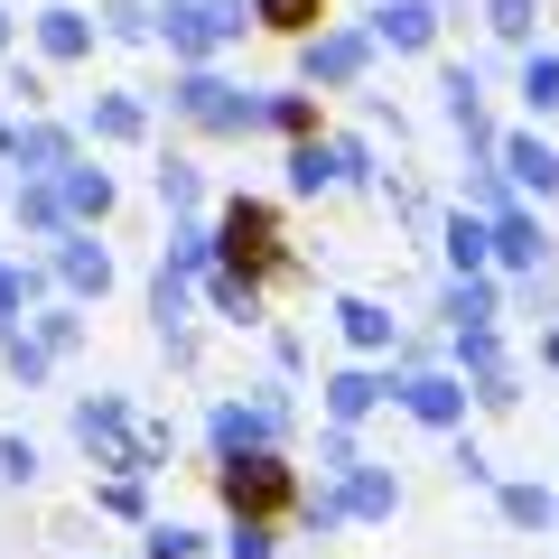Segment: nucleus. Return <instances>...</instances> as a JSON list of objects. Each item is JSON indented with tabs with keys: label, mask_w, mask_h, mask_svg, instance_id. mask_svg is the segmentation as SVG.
<instances>
[{
	"label": "nucleus",
	"mask_w": 559,
	"mask_h": 559,
	"mask_svg": "<svg viewBox=\"0 0 559 559\" xmlns=\"http://www.w3.org/2000/svg\"><path fill=\"white\" fill-rule=\"evenodd\" d=\"M252 28V0H159V47L178 66H215Z\"/></svg>",
	"instance_id": "f257e3e1"
},
{
	"label": "nucleus",
	"mask_w": 559,
	"mask_h": 559,
	"mask_svg": "<svg viewBox=\"0 0 559 559\" xmlns=\"http://www.w3.org/2000/svg\"><path fill=\"white\" fill-rule=\"evenodd\" d=\"M373 57H382V38H373V28L326 20V28H308V38H299V84H318V94H364Z\"/></svg>",
	"instance_id": "f03ea898"
},
{
	"label": "nucleus",
	"mask_w": 559,
	"mask_h": 559,
	"mask_svg": "<svg viewBox=\"0 0 559 559\" xmlns=\"http://www.w3.org/2000/svg\"><path fill=\"white\" fill-rule=\"evenodd\" d=\"M215 252L234 261V271H252V280H271V271H299V252H289V242H280V215L261 197H234L215 215Z\"/></svg>",
	"instance_id": "7ed1b4c3"
},
{
	"label": "nucleus",
	"mask_w": 559,
	"mask_h": 559,
	"mask_svg": "<svg viewBox=\"0 0 559 559\" xmlns=\"http://www.w3.org/2000/svg\"><path fill=\"white\" fill-rule=\"evenodd\" d=\"M75 448L94 466H112V476H150V457H140V411L121 392H94L75 401Z\"/></svg>",
	"instance_id": "20e7f679"
},
{
	"label": "nucleus",
	"mask_w": 559,
	"mask_h": 559,
	"mask_svg": "<svg viewBox=\"0 0 559 559\" xmlns=\"http://www.w3.org/2000/svg\"><path fill=\"white\" fill-rule=\"evenodd\" d=\"M466 401H476V382H466L457 364H419V373H401V411H411L419 429H439V439L466 429Z\"/></svg>",
	"instance_id": "39448f33"
},
{
	"label": "nucleus",
	"mask_w": 559,
	"mask_h": 559,
	"mask_svg": "<svg viewBox=\"0 0 559 559\" xmlns=\"http://www.w3.org/2000/svg\"><path fill=\"white\" fill-rule=\"evenodd\" d=\"M457 20V0H373V38H382V57H439V28Z\"/></svg>",
	"instance_id": "423d86ee"
},
{
	"label": "nucleus",
	"mask_w": 559,
	"mask_h": 559,
	"mask_svg": "<svg viewBox=\"0 0 559 559\" xmlns=\"http://www.w3.org/2000/svg\"><path fill=\"white\" fill-rule=\"evenodd\" d=\"M215 495L234 503V513H280V503L299 495V485H289L280 448H252V457H224V466H215Z\"/></svg>",
	"instance_id": "0eeeda50"
},
{
	"label": "nucleus",
	"mask_w": 559,
	"mask_h": 559,
	"mask_svg": "<svg viewBox=\"0 0 559 559\" xmlns=\"http://www.w3.org/2000/svg\"><path fill=\"white\" fill-rule=\"evenodd\" d=\"M47 261H57V289H66V299H103V289L121 280L112 242H103L94 224H75V234H57V252H47Z\"/></svg>",
	"instance_id": "6e6552de"
},
{
	"label": "nucleus",
	"mask_w": 559,
	"mask_h": 559,
	"mask_svg": "<svg viewBox=\"0 0 559 559\" xmlns=\"http://www.w3.org/2000/svg\"><path fill=\"white\" fill-rule=\"evenodd\" d=\"M28 47H38L47 66H84L103 47V20H94V10H75V0H47L38 20H28Z\"/></svg>",
	"instance_id": "1a4fd4ad"
},
{
	"label": "nucleus",
	"mask_w": 559,
	"mask_h": 559,
	"mask_svg": "<svg viewBox=\"0 0 559 559\" xmlns=\"http://www.w3.org/2000/svg\"><path fill=\"white\" fill-rule=\"evenodd\" d=\"M150 103H159V94H131V84H112V94L84 103L75 131H84V140H103V150H131V140H150Z\"/></svg>",
	"instance_id": "9d476101"
},
{
	"label": "nucleus",
	"mask_w": 559,
	"mask_h": 559,
	"mask_svg": "<svg viewBox=\"0 0 559 559\" xmlns=\"http://www.w3.org/2000/svg\"><path fill=\"white\" fill-rule=\"evenodd\" d=\"M75 121H47V112H20V150H10V168L20 178H57V168H75Z\"/></svg>",
	"instance_id": "9b49d317"
},
{
	"label": "nucleus",
	"mask_w": 559,
	"mask_h": 559,
	"mask_svg": "<svg viewBox=\"0 0 559 559\" xmlns=\"http://www.w3.org/2000/svg\"><path fill=\"white\" fill-rule=\"evenodd\" d=\"M495 159H503V178H513L522 197L559 205V150H550V140L532 131V121H522V131H503V150H495Z\"/></svg>",
	"instance_id": "f8f14e48"
},
{
	"label": "nucleus",
	"mask_w": 559,
	"mask_h": 559,
	"mask_svg": "<svg viewBox=\"0 0 559 559\" xmlns=\"http://www.w3.org/2000/svg\"><path fill=\"white\" fill-rule=\"evenodd\" d=\"M10 224H20L38 252H57V234H75V215H66L57 178H20V187H10Z\"/></svg>",
	"instance_id": "ddd939ff"
},
{
	"label": "nucleus",
	"mask_w": 559,
	"mask_h": 559,
	"mask_svg": "<svg viewBox=\"0 0 559 559\" xmlns=\"http://www.w3.org/2000/svg\"><path fill=\"white\" fill-rule=\"evenodd\" d=\"M382 401H401V373H373V364H345V373H326V419H373Z\"/></svg>",
	"instance_id": "4468645a"
},
{
	"label": "nucleus",
	"mask_w": 559,
	"mask_h": 559,
	"mask_svg": "<svg viewBox=\"0 0 559 559\" xmlns=\"http://www.w3.org/2000/svg\"><path fill=\"white\" fill-rule=\"evenodd\" d=\"M495 271H550V224L532 215V205H513V215H495Z\"/></svg>",
	"instance_id": "2eb2a0df"
},
{
	"label": "nucleus",
	"mask_w": 559,
	"mask_h": 559,
	"mask_svg": "<svg viewBox=\"0 0 559 559\" xmlns=\"http://www.w3.org/2000/svg\"><path fill=\"white\" fill-rule=\"evenodd\" d=\"M439 261L448 271H495V215H476V205L439 215Z\"/></svg>",
	"instance_id": "dca6fc26"
},
{
	"label": "nucleus",
	"mask_w": 559,
	"mask_h": 559,
	"mask_svg": "<svg viewBox=\"0 0 559 559\" xmlns=\"http://www.w3.org/2000/svg\"><path fill=\"white\" fill-rule=\"evenodd\" d=\"M280 187H289V197H336V187H345V150L318 140V131L289 140V178H280Z\"/></svg>",
	"instance_id": "f3484780"
},
{
	"label": "nucleus",
	"mask_w": 559,
	"mask_h": 559,
	"mask_svg": "<svg viewBox=\"0 0 559 559\" xmlns=\"http://www.w3.org/2000/svg\"><path fill=\"white\" fill-rule=\"evenodd\" d=\"M57 197H66V215H75V224H103L121 205V187H112V168L75 159V168H57Z\"/></svg>",
	"instance_id": "a211bd4d"
},
{
	"label": "nucleus",
	"mask_w": 559,
	"mask_h": 559,
	"mask_svg": "<svg viewBox=\"0 0 559 559\" xmlns=\"http://www.w3.org/2000/svg\"><path fill=\"white\" fill-rule=\"evenodd\" d=\"M336 336L355 345V355H392L401 345V318L382 299H336Z\"/></svg>",
	"instance_id": "6ab92c4d"
},
{
	"label": "nucleus",
	"mask_w": 559,
	"mask_h": 559,
	"mask_svg": "<svg viewBox=\"0 0 559 559\" xmlns=\"http://www.w3.org/2000/svg\"><path fill=\"white\" fill-rule=\"evenodd\" d=\"M448 364H457L466 382L503 373V364H513V345H503V318H495V326H448Z\"/></svg>",
	"instance_id": "aec40b11"
},
{
	"label": "nucleus",
	"mask_w": 559,
	"mask_h": 559,
	"mask_svg": "<svg viewBox=\"0 0 559 559\" xmlns=\"http://www.w3.org/2000/svg\"><path fill=\"white\" fill-rule=\"evenodd\" d=\"M336 485H345V513H355V522H392L401 513V476H392V466H373V457H364L355 476H336Z\"/></svg>",
	"instance_id": "412c9836"
},
{
	"label": "nucleus",
	"mask_w": 559,
	"mask_h": 559,
	"mask_svg": "<svg viewBox=\"0 0 559 559\" xmlns=\"http://www.w3.org/2000/svg\"><path fill=\"white\" fill-rule=\"evenodd\" d=\"M495 513L513 522V532H550V522H559V485L513 476V485H495Z\"/></svg>",
	"instance_id": "4be33fe9"
},
{
	"label": "nucleus",
	"mask_w": 559,
	"mask_h": 559,
	"mask_svg": "<svg viewBox=\"0 0 559 559\" xmlns=\"http://www.w3.org/2000/svg\"><path fill=\"white\" fill-rule=\"evenodd\" d=\"M513 94H522V112H532V121H550V112H559V47H522Z\"/></svg>",
	"instance_id": "5701e85b"
},
{
	"label": "nucleus",
	"mask_w": 559,
	"mask_h": 559,
	"mask_svg": "<svg viewBox=\"0 0 559 559\" xmlns=\"http://www.w3.org/2000/svg\"><path fill=\"white\" fill-rule=\"evenodd\" d=\"M205 308H224L234 326H261V280L234 271V261H215V271H205Z\"/></svg>",
	"instance_id": "b1692460"
},
{
	"label": "nucleus",
	"mask_w": 559,
	"mask_h": 559,
	"mask_svg": "<svg viewBox=\"0 0 559 559\" xmlns=\"http://www.w3.org/2000/svg\"><path fill=\"white\" fill-rule=\"evenodd\" d=\"M457 205H476V215H513V205H532L513 178H503V159H466V187H457Z\"/></svg>",
	"instance_id": "393cba45"
},
{
	"label": "nucleus",
	"mask_w": 559,
	"mask_h": 559,
	"mask_svg": "<svg viewBox=\"0 0 559 559\" xmlns=\"http://www.w3.org/2000/svg\"><path fill=\"white\" fill-rule=\"evenodd\" d=\"M503 308H513L522 326H550L559 318V271H513L503 280Z\"/></svg>",
	"instance_id": "a878e982"
},
{
	"label": "nucleus",
	"mask_w": 559,
	"mask_h": 559,
	"mask_svg": "<svg viewBox=\"0 0 559 559\" xmlns=\"http://www.w3.org/2000/svg\"><path fill=\"white\" fill-rule=\"evenodd\" d=\"M94 20L112 47H159V0H103Z\"/></svg>",
	"instance_id": "bb28decb"
},
{
	"label": "nucleus",
	"mask_w": 559,
	"mask_h": 559,
	"mask_svg": "<svg viewBox=\"0 0 559 559\" xmlns=\"http://www.w3.org/2000/svg\"><path fill=\"white\" fill-rule=\"evenodd\" d=\"M150 187H159L168 215H197V205H205V168L187 159V150H159V178H150Z\"/></svg>",
	"instance_id": "cd10ccee"
},
{
	"label": "nucleus",
	"mask_w": 559,
	"mask_h": 559,
	"mask_svg": "<svg viewBox=\"0 0 559 559\" xmlns=\"http://www.w3.org/2000/svg\"><path fill=\"white\" fill-rule=\"evenodd\" d=\"M252 28H271V38H308V28H326V0H252Z\"/></svg>",
	"instance_id": "c85d7f7f"
},
{
	"label": "nucleus",
	"mask_w": 559,
	"mask_h": 559,
	"mask_svg": "<svg viewBox=\"0 0 559 559\" xmlns=\"http://www.w3.org/2000/svg\"><path fill=\"white\" fill-rule=\"evenodd\" d=\"M28 326H38V345H47V355H75V345H84V299H47Z\"/></svg>",
	"instance_id": "c756f323"
},
{
	"label": "nucleus",
	"mask_w": 559,
	"mask_h": 559,
	"mask_svg": "<svg viewBox=\"0 0 559 559\" xmlns=\"http://www.w3.org/2000/svg\"><path fill=\"white\" fill-rule=\"evenodd\" d=\"M0 84H10V112H47V57H0Z\"/></svg>",
	"instance_id": "7c9ffc66"
},
{
	"label": "nucleus",
	"mask_w": 559,
	"mask_h": 559,
	"mask_svg": "<svg viewBox=\"0 0 559 559\" xmlns=\"http://www.w3.org/2000/svg\"><path fill=\"white\" fill-rule=\"evenodd\" d=\"M476 10L503 47H532V28H540V0H476Z\"/></svg>",
	"instance_id": "2f4dec72"
},
{
	"label": "nucleus",
	"mask_w": 559,
	"mask_h": 559,
	"mask_svg": "<svg viewBox=\"0 0 559 559\" xmlns=\"http://www.w3.org/2000/svg\"><path fill=\"white\" fill-rule=\"evenodd\" d=\"M224 559H280L271 513H234V532H224Z\"/></svg>",
	"instance_id": "473e14b6"
},
{
	"label": "nucleus",
	"mask_w": 559,
	"mask_h": 559,
	"mask_svg": "<svg viewBox=\"0 0 559 559\" xmlns=\"http://www.w3.org/2000/svg\"><path fill=\"white\" fill-rule=\"evenodd\" d=\"M448 476H457V485H476V495H495V485H503V476H495V457H485V448L466 439V429L448 439Z\"/></svg>",
	"instance_id": "72a5a7b5"
},
{
	"label": "nucleus",
	"mask_w": 559,
	"mask_h": 559,
	"mask_svg": "<svg viewBox=\"0 0 559 559\" xmlns=\"http://www.w3.org/2000/svg\"><path fill=\"white\" fill-rule=\"evenodd\" d=\"M140 559H205V532L197 522H150V550Z\"/></svg>",
	"instance_id": "f704fd0d"
},
{
	"label": "nucleus",
	"mask_w": 559,
	"mask_h": 559,
	"mask_svg": "<svg viewBox=\"0 0 559 559\" xmlns=\"http://www.w3.org/2000/svg\"><path fill=\"white\" fill-rule=\"evenodd\" d=\"M0 485H38V439L0 429Z\"/></svg>",
	"instance_id": "c9c22d12"
},
{
	"label": "nucleus",
	"mask_w": 559,
	"mask_h": 559,
	"mask_svg": "<svg viewBox=\"0 0 559 559\" xmlns=\"http://www.w3.org/2000/svg\"><path fill=\"white\" fill-rule=\"evenodd\" d=\"M94 503H103V513H121V522H140V513H150V485H140V476H112Z\"/></svg>",
	"instance_id": "e433bc0d"
},
{
	"label": "nucleus",
	"mask_w": 559,
	"mask_h": 559,
	"mask_svg": "<svg viewBox=\"0 0 559 559\" xmlns=\"http://www.w3.org/2000/svg\"><path fill=\"white\" fill-rule=\"evenodd\" d=\"M476 411H522V373H513V364L476 382Z\"/></svg>",
	"instance_id": "4c0bfd02"
},
{
	"label": "nucleus",
	"mask_w": 559,
	"mask_h": 559,
	"mask_svg": "<svg viewBox=\"0 0 559 559\" xmlns=\"http://www.w3.org/2000/svg\"><path fill=\"white\" fill-rule=\"evenodd\" d=\"M10 150H20V112L0 103V168H10Z\"/></svg>",
	"instance_id": "58836bf2"
},
{
	"label": "nucleus",
	"mask_w": 559,
	"mask_h": 559,
	"mask_svg": "<svg viewBox=\"0 0 559 559\" xmlns=\"http://www.w3.org/2000/svg\"><path fill=\"white\" fill-rule=\"evenodd\" d=\"M540 373H559V318L540 326Z\"/></svg>",
	"instance_id": "ea45409f"
},
{
	"label": "nucleus",
	"mask_w": 559,
	"mask_h": 559,
	"mask_svg": "<svg viewBox=\"0 0 559 559\" xmlns=\"http://www.w3.org/2000/svg\"><path fill=\"white\" fill-rule=\"evenodd\" d=\"M0 57H20V47H10V10H0Z\"/></svg>",
	"instance_id": "a19ab883"
}]
</instances>
